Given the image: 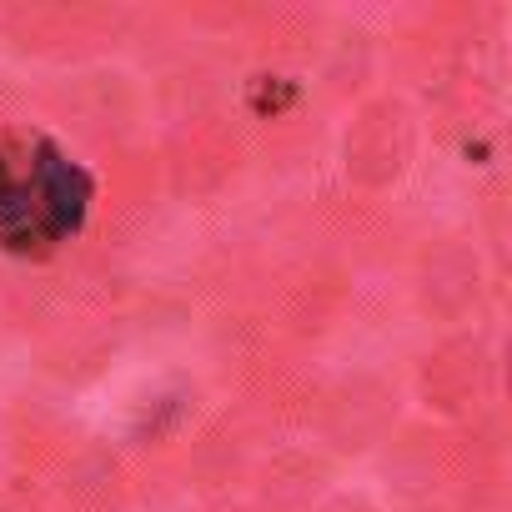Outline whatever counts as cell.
Returning <instances> with one entry per match:
<instances>
[{
    "label": "cell",
    "instance_id": "obj_1",
    "mask_svg": "<svg viewBox=\"0 0 512 512\" xmlns=\"http://www.w3.org/2000/svg\"><path fill=\"white\" fill-rule=\"evenodd\" d=\"M91 206V176L41 136L0 146V246L51 251L81 231Z\"/></svg>",
    "mask_w": 512,
    "mask_h": 512
}]
</instances>
